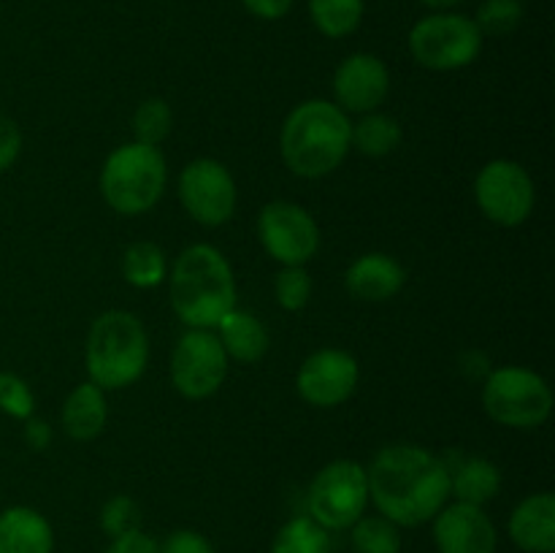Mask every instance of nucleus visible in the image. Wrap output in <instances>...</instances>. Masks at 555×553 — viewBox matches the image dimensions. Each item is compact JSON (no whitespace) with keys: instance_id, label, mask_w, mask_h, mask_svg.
<instances>
[{"instance_id":"f257e3e1","label":"nucleus","mask_w":555,"mask_h":553,"mask_svg":"<svg viewBox=\"0 0 555 553\" xmlns=\"http://www.w3.org/2000/svg\"><path fill=\"white\" fill-rule=\"evenodd\" d=\"M369 502L396 526L431 520L450 499V470L423 445H385L366 466Z\"/></svg>"},{"instance_id":"f03ea898","label":"nucleus","mask_w":555,"mask_h":553,"mask_svg":"<svg viewBox=\"0 0 555 553\" xmlns=\"http://www.w3.org/2000/svg\"><path fill=\"white\" fill-rule=\"evenodd\" d=\"M168 298L188 329L215 331L238 301L231 260L215 244L184 247L168 269Z\"/></svg>"},{"instance_id":"7ed1b4c3","label":"nucleus","mask_w":555,"mask_h":553,"mask_svg":"<svg viewBox=\"0 0 555 553\" xmlns=\"http://www.w3.org/2000/svg\"><path fill=\"white\" fill-rule=\"evenodd\" d=\"M352 150V119L334 101L309 98L291 108L280 130L282 163L301 179H323Z\"/></svg>"},{"instance_id":"20e7f679","label":"nucleus","mask_w":555,"mask_h":553,"mask_svg":"<svg viewBox=\"0 0 555 553\" xmlns=\"http://www.w3.org/2000/svg\"><path fill=\"white\" fill-rule=\"evenodd\" d=\"M87 377L103 390L130 388L150 366V334L139 314L108 309L92 320L85 345Z\"/></svg>"},{"instance_id":"39448f33","label":"nucleus","mask_w":555,"mask_h":553,"mask_svg":"<svg viewBox=\"0 0 555 553\" xmlns=\"http://www.w3.org/2000/svg\"><path fill=\"white\" fill-rule=\"evenodd\" d=\"M98 184H101V195L112 211L122 217L146 215L160 204L163 193H166V157H163L160 146L128 141L108 152Z\"/></svg>"},{"instance_id":"423d86ee","label":"nucleus","mask_w":555,"mask_h":553,"mask_svg":"<svg viewBox=\"0 0 555 553\" xmlns=\"http://www.w3.org/2000/svg\"><path fill=\"white\" fill-rule=\"evenodd\" d=\"M482 410L493 423L534 432L553 412V388L540 372L526 366H499L482 377Z\"/></svg>"},{"instance_id":"0eeeda50","label":"nucleus","mask_w":555,"mask_h":553,"mask_svg":"<svg viewBox=\"0 0 555 553\" xmlns=\"http://www.w3.org/2000/svg\"><path fill=\"white\" fill-rule=\"evenodd\" d=\"M486 36L475 20L459 11H431L412 25L410 54L421 68L437 70H461L475 63L482 52Z\"/></svg>"},{"instance_id":"6e6552de","label":"nucleus","mask_w":555,"mask_h":553,"mask_svg":"<svg viewBox=\"0 0 555 553\" xmlns=\"http://www.w3.org/2000/svg\"><path fill=\"white\" fill-rule=\"evenodd\" d=\"M369 507L366 466L352 459H336L312 477L307 491L309 518L323 529H350Z\"/></svg>"},{"instance_id":"1a4fd4ad","label":"nucleus","mask_w":555,"mask_h":553,"mask_svg":"<svg viewBox=\"0 0 555 553\" xmlns=\"http://www.w3.org/2000/svg\"><path fill=\"white\" fill-rule=\"evenodd\" d=\"M477 209L486 220L502 228H518L531 217L537 188L531 173L509 157L488 160L475 177Z\"/></svg>"},{"instance_id":"9d476101","label":"nucleus","mask_w":555,"mask_h":553,"mask_svg":"<svg viewBox=\"0 0 555 553\" xmlns=\"http://www.w3.org/2000/svg\"><path fill=\"white\" fill-rule=\"evenodd\" d=\"M177 195L190 220L204 228H220L236 215L238 188L231 168L215 157H195L179 171Z\"/></svg>"},{"instance_id":"9b49d317","label":"nucleus","mask_w":555,"mask_h":553,"mask_svg":"<svg viewBox=\"0 0 555 553\" xmlns=\"http://www.w3.org/2000/svg\"><path fill=\"white\" fill-rule=\"evenodd\" d=\"M231 358L209 329H188L171 352V383L179 396L201 401L215 396L228 377Z\"/></svg>"},{"instance_id":"f8f14e48","label":"nucleus","mask_w":555,"mask_h":553,"mask_svg":"<svg viewBox=\"0 0 555 553\" xmlns=\"http://www.w3.org/2000/svg\"><path fill=\"white\" fill-rule=\"evenodd\" d=\"M266 255L282 266H307L320 249V226L296 201H269L258 215Z\"/></svg>"},{"instance_id":"ddd939ff","label":"nucleus","mask_w":555,"mask_h":553,"mask_svg":"<svg viewBox=\"0 0 555 553\" xmlns=\"http://www.w3.org/2000/svg\"><path fill=\"white\" fill-rule=\"evenodd\" d=\"M361 383V363L339 347H320L309 352L296 374V390L307 404L334 410L356 394Z\"/></svg>"},{"instance_id":"4468645a","label":"nucleus","mask_w":555,"mask_h":553,"mask_svg":"<svg viewBox=\"0 0 555 553\" xmlns=\"http://www.w3.org/2000/svg\"><path fill=\"white\" fill-rule=\"evenodd\" d=\"M334 103L347 114L377 112L390 92V70L377 54L352 52L334 70Z\"/></svg>"},{"instance_id":"2eb2a0df","label":"nucleus","mask_w":555,"mask_h":553,"mask_svg":"<svg viewBox=\"0 0 555 553\" xmlns=\"http://www.w3.org/2000/svg\"><path fill=\"white\" fill-rule=\"evenodd\" d=\"M431 520L439 553H496L499 535L486 507L453 502L444 504Z\"/></svg>"},{"instance_id":"dca6fc26","label":"nucleus","mask_w":555,"mask_h":553,"mask_svg":"<svg viewBox=\"0 0 555 553\" xmlns=\"http://www.w3.org/2000/svg\"><path fill=\"white\" fill-rule=\"evenodd\" d=\"M406 285V271L393 255L366 253L352 260L345 271V287L356 301L385 304L399 296Z\"/></svg>"},{"instance_id":"f3484780","label":"nucleus","mask_w":555,"mask_h":553,"mask_svg":"<svg viewBox=\"0 0 555 553\" xmlns=\"http://www.w3.org/2000/svg\"><path fill=\"white\" fill-rule=\"evenodd\" d=\"M509 540L526 553L555 551V497L551 491L531 493L515 504L507 520Z\"/></svg>"},{"instance_id":"a211bd4d","label":"nucleus","mask_w":555,"mask_h":553,"mask_svg":"<svg viewBox=\"0 0 555 553\" xmlns=\"http://www.w3.org/2000/svg\"><path fill=\"white\" fill-rule=\"evenodd\" d=\"M217 339H220L222 350L231 361L236 363H258L263 361L266 352L271 347L269 329L258 314L247 312V309H231L220 325L215 329Z\"/></svg>"},{"instance_id":"6ab92c4d","label":"nucleus","mask_w":555,"mask_h":553,"mask_svg":"<svg viewBox=\"0 0 555 553\" xmlns=\"http://www.w3.org/2000/svg\"><path fill=\"white\" fill-rule=\"evenodd\" d=\"M52 524L38 510L16 504L0 513V553H52Z\"/></svg>"},{"instance_id":"aec40b11","label":"nucleus","mask_w":555,"mask_h":553,"mask_svg":"<svg viewBox=\"0 0 555 553\" xmlns=\"http://www.w3.org/2000/svg\"><path fill=\"white\" fill-rule=\"evenodd\" d=\"M108 421V404L106 390L98 388L95 383H79L68 394L63 404V432L68 434L74 442H90V439L101 437Z\"/></svg>"},{"instance_id":"412c9836","label":"nucleus","mask_w":555,"mask_h":553,"mask_svg":"<svg viewBox=\"0 0 555 553\" xmlns=\"http://www.w3.org/2000/svg\"><path fill=\"white\" fill-rule=\"evenodd\" d=\"M450 470V497L455 502L477 504L482 507L486 502L499 497L502 491V472L493 461L482 459V455H469V459H459Z\"/></svg>"},{"instance_id":"4be33fe9","label":"nucleus","mask_w":555,"mask_h":553,"mask_svg":"<svg viewBox=\"0 0 555 553\" xmlns=\"http://www.w3.org/2000/svg\"><path fill=\"white\" fill-rule=\"evenodd\" d=\"M404 130L393 114L369 112L361 114L358 123H352V150L366 157H388L401 146Z\"/></svg>"},{"instance_id":"5701e85b","label":"nucleus","mask_w":555,"mask_h":553,"mask_svg":"<svg viewBox=\"0 0 555 553\" xmlns=\"http://www.w3.org/2000/svg\"><path fill=\"white\" fill-rule=\"evenodd\" d=\"M119 269H122L125 282L139 291H152V287L163 285L168 276V260L160 244L155 242H133L125 247L122 258H119Z\"/></svg>"},{"instance_id":"b1692460","label":"nucleus","mask_w":555,"mask_h":553,"mask_svg":"<svg viewBox=\"0 0 555 553\" xmlns=\"http://www.w3.org/2000/svg\"><path fill=\"white\" fill-rule=\"evenodd\" d=\"M366 0H309V20L325 38H347L361 27Z\"/></svg>"},{"instance_id":"393cba45","label":"nucleus","mask_w":555,"mask_h":553,"mask_svg":"<svg viewBox=\"0 0 555 553\" xmlns=\"http://www.w3.org/2000/svg\"><path fill=\"white\" fill-rule=\"evenodd\" d=\"M271 553H331V535L309 515H296L276 531Z\"/></svg>"},{"instance_id":"a878e982","label":"nucleus","mask_w":555,"mask_h":553,"mask_svg":"<svg viewBox=\"0 0 555 553\" xmlns=\"http://www.w3.org/2000/svg\"><path fill=\"white\" fill-rule=\"evenodd\" d=\"M356 553H401V526L385 515H361L350 526Z\"/></svg>"},{"instance_id":"bb28decb","label":"nucleus","mask_w":555,"mask_h":553,"mask_svg":"<svg viewBox=\"0 0 555 553\" xmlns=\"http://www.w3.org/2000/svg\"><path fill=\"white\" fill-rule=\"evenodd\" d=\"M173 130V112L166 98H146L133 112V141L160 146Z\"/></svg>"},{"instance_id":"cd10ccee","label":"nucleus","mask_w":555,"mask_h":553,"mask_svg":"<svg viewBox=\"0 0 555 553\" xmlns=\"http://www.w3.org/2000/svg\"><path fill=\"white\" fill-rule=\"evenodd\" d=\"M524 16V0H482L472 20L480 27L482 36H507L518 30Z\"/></svg>"},{"instance_id":"c85d7f7f","label":"nucleus","mask_w":555,"mask_h":553,"mask_svg":"<svg viewBox=\"0 0 555 553\" xmlns=\"http://www.w3.org/2000/svg\"><path fill=\"white\" fill-rule=\"evenodd\" d=\"M312 274L307 266H282L274 276V296L285 312H301L312 298Z\"/></svg>"},{"instance_id":"c756f323","label":"nucleus","mask_w":555,"mask_h":553,"mask_svg":"<svg viewBox=\"0 0 555 553\" xmlns=\"http://www.w3.org/2000/svg\"><path fill=\"white\" fill-rule=\"evenodd\" d=\"M98 520H101V529L114 540V537H122L141 529V507L128 493H117V497H112L103 504L101 518Z\"/></svg>"},{"instance_id":"7c9ffc66","label":"nucleus","mask_w":555,"mask_h":553,"mask_svg":"<svg viewBox=\"0 0 555 553\" xmlns=\"http://www.w3.org/2000/svg\"><path fill=\"white\" fill-rule=\"evenodd\" d=\"M0 410L14 421H27L36 415V394L20 374L0 372Z\"/></svg>"},{"instance_id":"2f4dec72","label":"nucleus","mask_w":555,"mask_h":553,"mask_svg":"<svg viewBox=\"0 0 555 553\" xmlns=\"http://www.w3.org/2000/svg\"><path fill=\"white\" fill-rule=\"evenodd\" d=\"M22 152V130L9 114L0 112V173L9 171Z\"/></svg>"},{"instance_id":"473e14b6","label":"nucleus","mask_w":555,"mask_h":553,"mask_svg":"<svg viewBox=\"0 0 555 553\" xmlns=\"http://www.w3.org/2000/svg\"><path fill=\"white\" fill-rule=\"evenodd\" d=\"M160 553H215V548L201 531L177 529L160 542Z\"/></svg>"},{"instance_id":"72a5a7b5","label":"nucleus","mask_w":555,"mask_h":553,"mask_svg":"<svg viewBox=\"0 0 555 553\" xmlns=\"http://www.w3.org/2000/svg\"><path fill=\"white\" fill-rule=\"evenodd\" d=\"M106 553H160V542L146 535L144 529H135L130 535L114 537Z\"/></svg>"},{"instance_id":"f704fd0d","label":"nucleus","mask_w":555,"mask_h":553,"mask_svg":"<svg viewBox=\"0 0 555 553\" xmlns=\"http://www.w3.org/2000/svg\"><path fill=\"white\" fill-rule=\"evenodd\" d=\"M293 3H296V0H242L244 9L263 22H276L282 20V16H287L291 14Z\"/></svg>"},{"instance_id":"c9c22d12","label":"nucleus","mask_w":555,"mask_h":553,"mask_svg":"<svg viewBox=\"0 0 555 553\" xmlns=\"http://www.w3.org/2000/svg\"><path fill=\"white\" fill-rule=\"evenodd\" d=\"M25 445L33 453H43L52 445V426L43 417H27L25 421Z\"/></svg>"},{"instance_id":"e433bc0d","label":"nucleus","mask_w":555,"mask_h":553,"mask_svg":"<svg viewBox=\"0 0 555 553\" xmlns=\"http://www.w3.org/2000/svg\"><path fill=\"white\" fill-rule=\"evenodd\" d=\"M421 3L431 11H453L455 5H461L464 0H421Z\"/></svg>"}]
</instances>
